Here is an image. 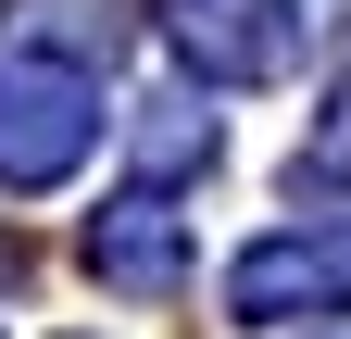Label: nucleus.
I'll return each mask as SVG.
<instances>
[{
    "label": "nucleus",
    "mask_w": 351,
    "mask_h": 339,
    "mask_svg": "<svg viewBox=\"0 0 351 339\" xmlns=\"http://www.w3.org/2000/svg\"><path fill=\"white\" fill-rule=\"evenodd\" d=\"M101 139V89L51 51H0V189H63Z\"/></svg>",
    "instance_id": "nucleus-1"
},
{
    "label": "nucleus",
    "mask_w": 351,
    "mask_h": 339,
    "mask_svg": "<svg viewBox=\"0 0 351 339\" xmlns=\"http://www.w3.org/2000/svg\"><path fill=\"white\" fill-rule=\"evenodd\" d=\"M163 38L201 89H276L314 38V13L301 0H163Z\"/></svg>",
    "instance_id": "nucleus-2"
},
{
    "label": "nucleus",
    "mask_w": 351,
    "mask_h": 339,
    "mask_svg": "<svg viewBox=\"0 0 351 339\" xmlns=\"http://www.w3.org/2000/svg\"><path fill=\"white\" fill-rule=\"evenodd\" d=\"M226 314L239 327H301V314H351V226H276L226 264Z\"/></svg>",
    "instance_id": "nucleus-3"
},
{
    "label": "nucleus",
    "mask_w": 351,
    "mask_h": 339,
    "mask_svg": "<svg viewBox=\"0 0 351 339\" xmlns=\"http://www.w3.org/2000/svg\"><path fill=\"white\" fill-rule=\"evenodd\" d=\"M88 277L101 289H138V302H163L176 277H189V226H176V201L163 189H125L88 214Z\"/></svg>",
    "instance_id": "nucleus-4"
},
{
    "label": "nucleus",
    "mask_w": 351,
    "mask_h": 339,
    "mask_svg": "<svg viewBox=\"0 0 351 339\" xmlns=\"http://www.w3.org/2000/svg\"><path fill=\"white\" fill-rule=\"evenodd\" d=\"M125 151H138L151 189H176V176H201V163H213V113H201L189 89H151L138 113H125Z\"/></svg>",
    "instance_id": "nucleus-5"
},
{
    "label": "nucleus",
    "mask_w": 351,
    "mask_h": 339,
    "mask_svg": "<svg viewBox=\"0 0 351 339\" xmlns=\"http://www.w3.org/2000/svg\"><path fill=\"white\" fill-rule=\"evenodd\" d=\"M301 176H351V89L326 101V126L301 139Z\"/></svg>",
    "instance_id": "nucleus-6"
}]
</instances>
